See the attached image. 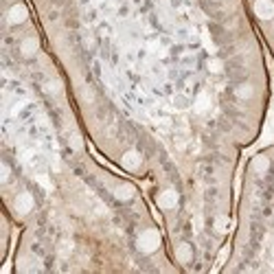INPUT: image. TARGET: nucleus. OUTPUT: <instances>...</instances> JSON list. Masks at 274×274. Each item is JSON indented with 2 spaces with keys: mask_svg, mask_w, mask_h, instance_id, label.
Segmentation results:
<instances>
[{
  "mask_svg": "<svg viewBox=\"0 0 274 274\" xmlns=\"http://www.w3.org/2000/svg\"><path fill=\"white\" fill-rule=\"evenodd\" d=\"M235 94H237L239 99H248L252 94V86L250 84H241L237 90H235Z\"/></svg>",
  "mask_w": 274,
  "mask_h": 274,
  "instance_id": "obj_1",
  "label": "nucleus"
}]
</instances>
